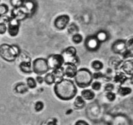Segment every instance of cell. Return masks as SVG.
<instances>
[{
    "label": "cell",
    "instance_id": "1",
    "mask_svg": "<svg viewBox=\"0 0 133 125\" xmlns=\"http://www.w3.org/2000/svg\"><path fill=\"white\" fill-rule=\"evenodd\" d=\"M54 92L61 100H70L76 96L77 89L72 80L63 78L55 83Z\"/></svg>",
    "mask_w": 133,
    "mask_h": 125
},
{
    "label": "cell",
    "instance_id": "2",
    "mask_svg": "<svg viewBox=\"0 0 133 125\" xmlns=\"http://www.w3.org/2000/svg\"><path fill=\"white\" fill-rule=\"evenodd\" d=\"M20 54V49L16 45L2 44L0 45V57L7 62L12 63Z\"/></svg>",
    "mask_w": 133,
    "mask_h": 125
},
{
    "label": "cell",
    "instance_id": "3",
    "mask_svg": "<svg viewBox=\"0 0 133 125\" xmlns=\"http://www.w3.org/2000/svg\"><path fill=\"white\" fill-rule=\"evenodd\" d=\"M74 78L76 84L81 88L89 87L93 81L92 73L86 68H82L78 70Z\"/></svg>",
    "mask_w": 133,
    "mask_h": 125
},
{
    "label": "cell",
    "instance_id": "4",
    "mask_svg": "<svg viewBox=\"0 0 133 125\" xmlns=\"http://www.w3.org/2000/svg\"><path fill=\"white\" fill-rule=\"evenodd\" d=\"M32 71L38 75L42 76L48 72L49 69L46 59L39 57L34 60L32 65Z\"/></svg>",
    "mask_w": 133,
    "mask_h": 125
},
{
    "label": "cell",
    "instance_id": "5",
    "mask_svg": "<svg viewBox=\"0 0 133 125\" xmlns=\"http://www.w3.org/2000/svg\"><path fill=\"white\" fill-rule=\"evenodd\" d=\"M47 61L49 69L54 70L62 67L64 63L65 59L62 54H52L49 56Z\"/></svg>",
    "mask_w": 133,
    "mask_h": 125
},
{
    "label": "cell",
    "instance_id": "6",
    "mask_svg": "<svg viewBox=\"0 0 133 125\" xmlns=\"http://www.w3.org/2000/svg\"><path fill=\"white\" fill-rule=\"evenodd\" d=\"M62 69H63L64 76L72 78L76 75L77 72V66L72 62H66L62 65Z\"/></svg>",
    "mask_w": 133,
    "mask_h": 125
},
{
    "label": "cell",
    "instance_id": "7",
    "mask_svg": "<svg viewBox=\"0 0 133 125\" xmlns=\"http://www.w3.org/2000/svg\"><path fill=\"white\" fill-rule=\"evenodd\" d=\"M7 31L11 36H16L18 35L19 31V22L15 18H10L7 23Z\"/></svg>",
    "mask_w": 133,
    "mask_h": 125
},
{
    "label": "cell",
    "instance_id": "8",
    "mask_svg": "<svg viewBox=\"0 0 133 125\" xmlns=\"http://www.w3.org/2000/svg\"><path fill=\"white\" fill-rule=\"evenodd\" d=\"M70 16L67 14H62L58 16L55 20L54 25L56 28L59 30H63L68 27L69 22H70Z\"/></svg>",
    "mask_w": 133,
    "mask_h": 125
},
{
    "label": "cell",
    "instance_id": "9",
    "mask_svg": "<svg viewBox=\"0 0 133 125\" xmlns=\"http://www.w3.org/2000/svg\"><path fill=\"white\" fill-rule=\"evenodd\" d=\"M101 42L96 36H90L86 39L85 46L87 49L92 52L97 51L99 48Z\"/></svg>",
    "mask_w": 133,
    "mask_h": 125
},
{
    "label": "cell",
    "instance_id": "10",
    "mask_svg": "<svg viewBox=\"0 0 133 125\" xmlns=\"http://www.w3.org/2000/svg\"><path fill=\"white\" fill-rule=\"evenodd\" d=\"M28 16L27 13L25 12L22 7L14 8L12 11V17L15 18L16 20H18L19 22L23 20Z\"/></svg>",
    "mask_w": 133,
    "mask_h": 125
},
{
    "label": "cell",
    "instance_id": "11",
    "mask_svg": "<svg viewBox=\"0 0 133 125\" xmlns=\"http://www.w3.org/2000/svg\"><path fill=\"white\" fill-rule=\"evenodd\" d=\"M132 60H127L125 62L122 63V65L120 66V68L122 70V72L123 74H127L128 76H132L133 73V64Z\"/></svg>",
    "mask_w": 133,
    "mask_h": 125
},
{
    "label": "cell",
    "instance_id": "12",
    "mask_svg": "<svg viewBox=\"0 0 133 125\" xmlns=\"http://www.w3.org/2000/svg\"><path fill=\"white\" fill-rule=\"evenodd\" d=\"M112 49L114 53L122 54L126 49L125 41L123 40H118L115 41L112 46Z\"/></svg>",
    "mask_w": 133,
    "mask_h": 125
},
{
    "label": "cell",
    "instance_id": "13",
    "mask_svg": "<svg viewBox=\"0 0 133 125\" xmlns=\"http://www.w3.org/2000/svg\"><path fill=\"white\" fill-rule=\"evenodd\" d=\"M22 8L27 13V16L31 15L35 11V4L32 0H25L23 1L22 5Z\"/></svg>",
    "mask_w": 133,
    "mask_h": 125
},
{
    "label": "cell",
    "instance_id": "14",
    "mask_svg": "<svg viewBox=\"0 0 133 125\" xmlns=\"http://www.w3.org/2000/svg\"><path fill=\"white\" fill-rule=\"evenodd\" d=\"M21 71L25 74H31L32 72L31 61H23L19 65Z\"/></svg>",
    "mask_w": 133,
    "mask_h": 125
},
{
    "label": "cell",
    "instance_id": "15",
    "mask_svg": "<svg viewBox=\"0 0 133 125\" xmlns=\"http://www.w3.org/2000/svg\"><path fill=\"white\" fill-rule=\"evenodd\" d=\"M53 76H54L55 79V83L57 82H59L60 80L62 79L64 77V74L63 69H62V66L58 68L54 69L52 72Z\"/></svg>",
    "mask_w": 133,
    "mask_h": 125
},
{
    "label": "cell",
    "instance_id": "16",
    "mask_svg": "<svg viewBox=\"0 0 133 125\" xmlns=\"http://www.w3.org/2000/svg\"><path fill=\"white\" fill-rule=\"evenodd\" d=\"M29 87H27L25 83L21 82V83H17L15 86V91L17 93L19 94H25L28 91Z\"/></svg>",
    "mask_w": 133,
    "mask_h": 125
},
{
    "label": "cell",
    "instance_id": "17",
    "mask_svg": "<svg viewBox=\"0 0 133 125\" xmlns=\"http://www.w3.org/2000/svg\"><path fill=\"white\" fill-rule=\"evenodd\" d=\"M81 96L83 99L87 100H90L95 97V93L91 89H84L81 92Z\"/></svg>",
    "mask_w": 133,
    "mask_h": 125
},
{
    "label": "cell",
    "instance_id": "18",
    "mask_svg": "<svg viewBox=\"0 0 133 125\" xmlns=\"http://www.w3.org/2000/svg\"><path fill=\"white\" fill-rule=\"evenodd\" d=\"M127 77L123 72H119L114 76V81L115 83L122 85L127 81Z\"/></svg>",
    "mask_w": 133,
    "mask_h": 125
},
{
    "label": "cell",
    "instance_id": "19",
    "mask_svg": "<svg viewBox=\"0 0 133 125\" xmlns=\"http://www.w3.org/2000/svg\"><path fill=\"white\" fill-rule=\"evenodd\" d=\"M64 53L68 57H70V58H74L77 55V49L74 46H69L68 48H66L64 52Z\"/></svg>",
    "mask_w": 133,
    "mask_h": 125
},
{
    "label": "cell",
    "instance_id": "20",
    "mask_svg": "<svg viewBox=\"0 0 133 125\" xmlns=\"http://www.w3.org/2000/svg\"><path fill=\"white\" fill-rule=\"evenodd\" d=\"M96 36L100 42H105L107 40H108L109 35H108V33L106 32V31H100L97 33Z\"/></svg>",
    "mask_w": 133,
    "mask_h": 125
},
{
    "label": "cell",
    "instance_id": "21",
    "mask_svg": "<svg viewBox=\"0 0 133 125\" xmlns=\"http://www.w3.org/2000/svg\"><path fill=\"white\" fill-rule=\"evenodd\" d=\"M132 92V89L130 87H120L118 89V93L121 96H126V95H130Z\"/></svg>",
    "mask_w": 133,
    "mask_h": 125
},
{
    "label": "cell",
    "instance_id": "22",
    "mask_svg": "<svg viewBox=\"0 0 133 125\" xmlns=\"http://www.w3.org/2000/svg\"><path fill=\"white\" fill-rule=\"evenodd\" d=\"M44 82H45L48 85H52L55 83V79L53 74L51 73H46L45 77L44 78Z\"/></svg>",
    "mask_w": 133,
    "mask_h": 125
},
{
    "label": "cell",
    "instance_id": "23",
    "mask_svg": "<svg viewBox=\"0 0 133 125\" xmlns=\"http://www.w3.org/2000/svg\"><path fill=\"white\" fill-rule=\"evenodd\" d=\"M74 104H75V105L77 108H83L85 105V101H84V99L83 98L82 96H78L75 98V102H74Z\"/></svg>",
    "mask_w": 133,
    "mask_h": 125
},
{
    "label": "cell",
    "instance_id": "24",
    "mask_svg": "<svg viewBox=\"0 0 133 125\" xmlns=\"http://www.w3.org/2000/svg\"><path fill=\"white\" fill-rule=\"evenodd\" d=\"M91 66L96 71H99L103 68V63L99 60H95L91 64Z\"/></svg>",
    "mask_w": 133,
    "mask_h": 125
},
{
    "label": "cell",
    "instance_id": "25",
    "mask_svg": "<svg viewBox=\"0 0 133 125\" xmlns=\"http://www.w3.org/2000/svg\"><path fill=\"white\" fill-rule=\"evenodd\" d=\"M68 31L70 34H75L79 32V28L75 23H71L68 27Z\"/></svg>",
    "mask_w": 133,
    "mask_h": 125
},
{
    "label": "cell",
    "instance_id": "26",
    "mask_svg": "<svg viewBox=\"0 0 133 125\" xmlns=\"http://www.w3.org/2000/svg\"><path fill=\"white\" fill-rule=\"evenodd\" d=\"M27 85L30 89H35L36 87V82L32 77H29L27 79Z\"/></svg>",
    "mask_w": 133,
    "mask_h": 125
},
{
    "label": "cell",
    "instance_id": "27",
    "mask_svg": "<svg viewBox=\"0 0 133 125\" xmlns=\"http://www.w3.org/2000/svg\"><path fill=\"white\" fill-rule=\"evenodd\" d=\"M8 12H9V7L6 4H1L0 5V18L5 15Z\"/></svg>",
    "mask_w": 133,
    "mask_h": 125
},
{
    "label": "cell",
    "instance_id": "28",
    "mask_svg": "<svg viewBox=\"0 0 133 125\" xmlns=\"http://www.w3.org/2000/svg\"><path fill=\"white\" fill-rule=\"evenodd\" d=\"M83 36L79 33H75L72 36V40L74 43L75 44H79L83 41Z\"/></svg>",
    "mask_w": 133,
    "mask_h": 125
},
{
    "label": "cell",
    "instance_id": "29",
    "mask_svg": "<svg viewBox=\"0 0 133 125\" xmlns=\"http://www.w3.org/2000/svg\"><path fill=\"white\" fill-rule=\"evenodd\" d=\"M23 0H10V3L14 8L22 7Z\"/></svg>",
    "mask_w": 133,
    "mask_h": 125
},
{
    "label": "cell",
    "instance_id": "30",
    "mask_svg": "<svg viewBox=\"0 0 133 125\" xmlns=\"http://www.w3.org/2000/svg\"><path fill=\"white\" fill-rule=\"evenodd\" d=\"M126 44V49L128 50L132 51V47H133V39L132 37H131L129 39L127 40V41H125Z\"/></svg>",
    "mask_w": 133,
    "mask_h": 125
},
{
    "label": "cell",
    "instance_id": "31",
    "mask_svg": "<svg viewBox=\"0 0 133 125\" xmlns=\"http://www.w3.org/2000/svg\"><path fill=\"white\" fill-rule=\"evenodd\" d=\"M44 107V103H43L42 102L38 101L36 102V104H35V110H36V111H40L42 110Z\"/></svg>",
    "mask_w": 133,
    "mask_h": 125
},
{
    "label": "cell",
    "instance_id": "32",
    "mask_svg": "<svg viewBox=\"0 0 133 125\" xmlns=\"http://www.w3.org/2000/svg\"><path fill=\"white\" fill-rule=\"evenodd\" d=\"M92 89L95 91H99L101 88V83L99 82H94L92 83Z\"/></svg>",
    "mask_w": 133,
    "mask_h": 125
},
{
    "label": "cell",
    "instance_id": "33",
    "mask_svg": "<svg viewBox=\"0 0 133 125\" xmlns=\"http://www.w3.org/2000/svg\"><path fill=\"white\" fill-rule=\"evenodd\" d=\"M6 31H7V26H6V23L1 22L0 23V34L3 35L6 33Z\"/></svg>",
    "mask_w": 133,
    "mask_h": 125
},
{
    "label": "cell",
    "instance_id": "34",
    "mask_svg": "<svg viewBox=\"0 0 133 125\" xmlns=\"http://www.w3.org/2000/svg\"><path fill=\"white\" fill-rule=\"evenodd\" d=\"M106 96L109 101H114V100L116 99V94L114 93V92H112V91H110V92H108L107 93Z\"/></svg>",
    "mask_w": 133,
    "mask_h": 125
},
{
    "label": "cell",
    "instance_id": "35",
    "mask_svg": "<svg viewBox=\"0 0 133 125\" xmlns=\"http://www.w3.org/2000/svg\"><path fill=\"white\" fill-rule=\"evenodd\" d=\"M103 76V74L101 72H94V74H92V78H93V79H100V78H102Z\"/></svg>",
    "mask_w": 133,
    "mask_h": 125
},
{
    "label": "cell",
    "instance_id": "36",
    "mask_svg": "<svg viewBox=\"0 0 133 125\" xmlns=\"http://www.w3.org/2000/svg\"><path fill=\"white\" fill-rule=\"evenodd\" d=\"M114 85L113 83H107L105 87V91H107V92H110V91H112V90H114Z\"/></svg>",
    "mask_w": 133,
    "mask_h": 125
},
{
    "label": "cell",
    "instance_id": "37",
    "mask_svg": "<svg viewBox=\"0 0 133 125\" xmlns=\"http://www.w3.org/2000/svg\"><path fill=\"white\" fill-rule=\"evenodd\" d=\"M75 125H89V124L83 120H79L75 123Z\"/></svg>",
    "mask_w": 133,
    "mask_h": 125
},
{
    "label": "cell",
    "instance_id": "38",
    "mask_svg": "<svg viewBox=\"0 0 133 125\" xmlns=\"http://www.w3.org/2000/svg\"><path fill=\"white\" fill-rule=\"evenodd\" d=\"M36 82H37L38 83H40V84H42V83L44 82V78H42L41 76L38 75L37 77H36Z\"/></svg>",
    "mask_w": 133,
    "mask_h": 125
},
{
    "label": "cell",
    "instance_id": "39",
    "mask_svg": "<svg viewBox=\"0 0 133 125\" xmlns=\"http://www.w3.org/2000/svg\"><path fill=\"white\" fill-rule=\"evenodd\" d=\"M45 125H57V122H56V121L53 120V121L48 122Z\"/></svg>",
    "mask_w": 133,
    "mask_h": 125
}]
</instances>
